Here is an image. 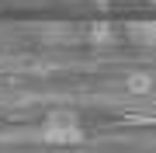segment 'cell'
I'll use <instances>...</instances> for the list:
<instances>
[{"label": "cell", "instance_id": "cell-1", "mask_svg": "<svg viewBox=\"0 0 156 153\" xmlns=\"http://www.w3.org/2000/svg\"><path fill=\"white\" fill-rule=\"evenodd\" d=\"M42 139L49 143H69V139H80V125L73 115L66 111H52L49 118L42 122Z\"/></svg>", "mask_w": 156, "mask_h": 153}, {"label": "cell", "instance_id": "cell-2", "mask_svg": "<svg viewBox=\"0 0 156 153\" xmlns=\"http://www.w3.org/2000/svg\"><path fill=\"white\" fill-rule=\"evenodd\" d=\"M149 87H153V77L149 73H132V77L125 80V91L128 94H146Z\"/></svg>", "mask_w": 156, "mask_h": 153}]
</instances>
